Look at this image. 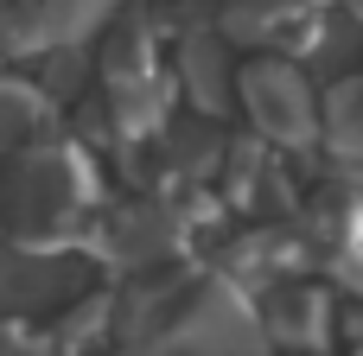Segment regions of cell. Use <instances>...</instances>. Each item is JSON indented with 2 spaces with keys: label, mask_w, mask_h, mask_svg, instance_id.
I'll return each instance as SVG.
<instances>
[{
  "label": "cell",
  "mask_w": 363,
  "mask_h": 356,
  "mask_svg": "<svg viewBox=\"0 0 363 356\" xmlns=\"http://www.w3.org/2000/svg\"><path fill=\"white\" fill-rule=\"evenodd\" d=\"M45 127V96L32 83H0V166L19 140H32Z\"/></svg>",
  "instance_id": "9a60e30c"
},
{
  "label": "cell",
  "mask_w": 363,
  "mask_h": 356,
  "mask_svg": "<svg viewBox=\"0 0 363 356\" xmlns=\"http://www.w3.org/2000/svg\"><path fill=\"white\" fill-rule=\"evenodd\" d=\"M96 197V178L77 140H19L6 153V223L13 236H57Z\"/></svg>",
  "instance_id": "6da1fadb"
},
{
  "label": "cell",
  "mask_w": 363,
  "mask_h": 356,
  "mask_svg": "<svg viewBox=\"0 0 363 356\" xmlns=\"http://www.w3.org/2000/svg\"><path fill=\"white\" fill-rule=\"evenodd\" d=\"M306 6H313V0H230L217 38H242V45H249V38H274V32L294 25Z\"/></svg>",
  "instance_id": "5bb4252c"
},
{
  "label": "cell",
  "mask_w": 363,
  "mask_h": 356,
  "mask_svg": "<svg viewBox=\"0 0 363 356\" xmlns=\"http://www.w3.org/2000/svg\"><path fill=\"white\" fill-rule=\"evenodd\" d=\"M89 255H64L57 236H19L13 248H0V306L13 312H38L57 306L70 287H83Z\"/></svg>",
  "instance_id": "277c9868"
},
{
  "label": "cell",
  "mask_w": 363,
  "mask_h": 356,
  "mask_svg": "<svg viewBox=\"0 0 363 356\" xmlns=\"http://www.w3.org/2000/svg\"><path fill=\"white\" fill-rule=\"evenodd\" d=\"M217 159H223V140H217L204 121H198V127H172V134H166V153L153 159V178H166V185H172V178H204Z\"/></svg>",
  "instance_id": "7c38bea8"
},
{
  "label": "cell",
  "mask_w": 363,
  "mask_h": 356,
  "mask_svg": "<svg viewBox=\"0 0 363 356\" xmlns=\"http://www.w3.org/2000/svg\"><path fill=\"white\" fill-rule=\"evenodd\" d=\"M255 325H262V338L268 344H281V350H325V338H332V299L319 293V287H274L268 293V306L255 312Z\"/></svg>",
  "instance_id": "8992f818"
},
{
  "label": "cell",
  "mask_w": 363,
  "mask_h": 356,
  "mask_svg": "<svg viewBox=\"0 0 363 356\" xmlns=\"http://www.w3.org/2000/svg\"><path fill=\"white\" fill-rule=\"evenodd\" d=\"M242 274H262V280H281V274H294V268H306L313 261V248H306V236H294V229H255V236H242L236 242V255H230Z\"/></svg>",
  "instance_id": "30bf717a"
},
{
  "label": "cell",
  "mask_w": 363,
  "mask_h": 356,
  "mask_svg": "<svg viewBox=\"0 0 363 356\" xmlns=\"http://www.w3.org/2000/svg\"><path fill=\"white\" fill-rule=\"evenodd\" d=\"M179 83H185V96L217 121V115L230 108V57H223V38L191 32L185 51H179Z\"/></svg>",
  "instance_id": "9c48e42d"
},
{
  "label": "cell",
  "mask_w": 363,
  "mask_h": 356,
  "mask_svg": "<svg viewBox=\"0 0 363 356\" xmlns=\"http://www.w3.org/2000/svg\"><path fill=\"white\" fill-rule=\"evenodd\" d=\"M236 89H242V108H249V121H255L262 140H274V147H306V140H313L319 102H313V83H306L287 57L249 64V70L236 76Z\"/></svg>",
  "instance_id": "3957f363"
},
{
  "label": "cell",
  "mask_w": 363,
  "mask_h": 356,
  "mask_svg": "<svg viewBox=\"0 0 363 356\" xmlns=\"http://www.w3.org/2000/svg\"><path fill=\"white\" fill-rule=\"evenodd\" d=\"M191 287H198V274H191V268H179V261H166L160 274H147V280L115 306V312H121V338H128V344H140L147 331H160V325L179 312V299H185Z\"/></svg>",
  "instance_id": "ba28073f"
},
{
  "label": "cell",
  "mask_w": 363,
  "mask_h": 356,
  "mask_svg": "<svg viewBox=\"0 0 363 356\" xmlns=\"http://www.w3.org/2000/svg\"><path fill=\"white\" fill-rule=\"evenodd\" d=\"M357 121H363V83L357 76H338L332 89H325V108H319V140L332 147V159L338 166H351L357 159Z\"/></svg>",
  "instance_id": "8fae6325"
},
{
  "label": "cell",
  "mask_w": 363,
  "mask_h": 356,
  "mask_svg": "<svg viewBox=\"0 0 363 356\" xmlns=\"http://www.w3.org/2000/svg\"><path fill=\"white\" fill-rule=\"evenodd\" d=\"M166 108H172V83L160 76V64L140 70V76H115L108 83V134H121V140L160 134L166 127Z\"/></svg>",
  "instance_id": "52a82bcc"
},
{
  "label": "cell",
  "mask_w": 363,
  "mask_h": 356,
  "mask_svg": "<svg viewBox=\"0 0 363 356\" xmlns=\"http://www.w3.org/2000/svg\"><path fill=\"white\" fill-rule=\"evenodd\" d=\"M128 356H268V338L230 280H198L160 331L128 344Z\"/></svg>",
  "instance_id": "7a4b0ae2"
},
{
  "label": "cell",
  "mask_w": 363,
  "mask_h": 356,
  "mask_svg": "<svg viewBox=\"0 0 363 356\" xmlns=\"http://www.w3.org/2000/svg\"><path fill=\"white\" fill-rule=\"evenodd\" d=\"M0 356H51L45 344H26L19 331H0Z\"/></svg>",
  "instance_id": "ac0fdd59"
},
{
  "label": "cell",
  "mask_w": 363,
  "mask_h": 356,
  "mask_svg": "<svg viewBox=\"0 0 363 356\" xmlns=\"http://www.w3.org/2000/svg\"><path fill=\"white\" fill-rule=\"evenodd\" d=\"M140 70H153V25L140 13H128L102 32V76L115 83V76H140Z\"/></svg>",
  "instance_id": "4fadbf2b"
},
{
  "label": "cell",
  "mask_w": 363,
  "mask_h": 356,
  "mask_svg": "<svg viewBox=\"0 0 363 356\" xmlns=\"http://www.w3.org/2000/svg\"><path fill=\"white\" fill-rule=\"evenodd\" d=\"M108 318H115V299H108V293H83V299L51 325V344H45V350H51V356H77Z\"/></svg>",
  "instance_id": "2e32d148"
},
{
  "label": "cell",
  "mask_w": 363,
  "mask_h": 356,
  "mask_svg": "<svg viewBox=\"0 0 363 356\" xmlns=\"http://www.w3.org/2000/svg\"><path fill=\"white\" fill-rule=\"evenodd\" d=\"M45 19L51 0H0V51H45Z\"/></svg>",
  "instance_id": "e0dca14e"
},
{
  "label": "cell",
  "mask_w": 363,
  "mask_h": 356,
  "mask_svg": "<svg viewBox=\"0 0 363 356\" xmlns=\"http://www.w3.org/2000/svg\"><path fill=\"white\" fill-rule=\"evenodd\" d=\"M185 217L179 204L153 197V204H134L108 223V261H128V268H153V261H172L185 248Z\"/></svg>",
  "instance_id": "5b68a950"
}]
</instances>
